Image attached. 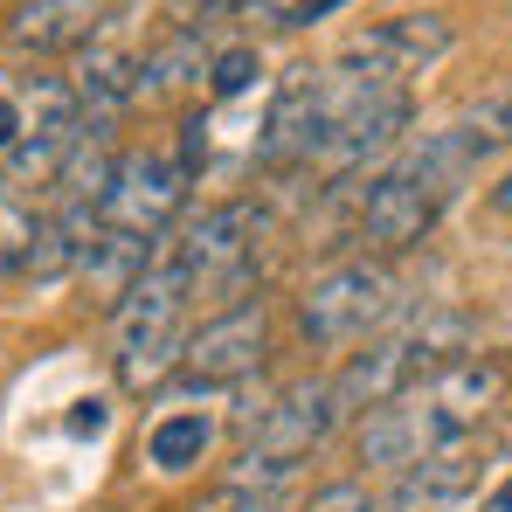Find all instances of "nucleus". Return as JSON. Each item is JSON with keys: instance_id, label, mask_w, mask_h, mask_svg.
Listing matches in <instances>:
<instances>
[{"instance_id": "f257e3e1", "label": "nucleus", "mask_w": 512, "mask_h": 512, "mask_svg": "<svg viewBox=\"0 0 512 512\" xmlns=\"http://www.w3.org/2000/svg\"><path fill=\"white\" fill-rule=\"evenodd\" d=\"M402 312V270L381 256H340L291 298V340L305 353H353Z\"/></svg>"}, {"instance_id": "f03ea898", "label": "nucleus", "mask_w": 512, "mask_h": 512, "mask_svg": "<svg viewBox=\"0 0 512 512\" xmlns=\"http://www.w3.org/2000/svg\"><path fill=\"white\" fill-rule=\"evenodd\" d=\"M409 125H416V97L409 90H388V84L333 70V132H326L319 173L326 180H360V173L388 167L409 146Z\"/></svg>"}, {"instance_id": "7ed1b4c3", "label": "nucleus", "mask_w": 512, "mask_h": 512, "mask_svg": "<svg viewBox=\"0 0 512 512\" xmlns=\"http://www.w3.org/2000/svg\"><path fill=\"white\" fill-rule=\"evenodd\" d=\"M450 201H457V194H443L436 180H423V173L395 153L388 167L367 173V194H360V208H353V256L395 263V256L423 250Z\"/></svg>"}, {"instance_id": "20e7f679", "label": "nucleus", "mask_w": 512, "mask_h": 512, "mask_svg": "<svg viewBox=\"0 0 512 512\" xmlns=\"http://www.w3.org/2000/svg\"><path fill=\"white\" fill-rule=\"evenodd\" d=\"M457 49V21L443 7H402L388 21H367L353 28L333 56V70L346 77H367V84H388V90H409L416 77H429L443 56Z\"/></svg>"}, {"instance_id": "39448f33", "label": "nucleus", "mask_w": 512, "mask_h": 512, "mask_svg": "<svg viewBox=\"0 0 512 512\" xmlns=\"http://www.w3.org/2000/svg\"><path fill=\"white\" fill-rule=\"evenodd\" d=\"M194 208V173L180 167L173 146H125L111 167V194H104V229L160 243L187 222Z\"/></svg>"}, {"instance_id": "423d86ee", "label": "nucleus", "mask_w": 512, "mask_h": 512, "mask_svg": "<svg viewBox=\"0 0 512 512\" xmlns=\"http://www.w3.org/2000/svg\"><path fill=\"white\" fill-rule=\"evenodd\" d=\"M416 167L436 180V187H464L471 173L485 167V160H499V153H512V77H499V84H485L478 97H464L436 132H423V139H409L402 146Z\"/></svg>"}, {"instance_id": "0eeeda50", "label": "nucleus", "mask_w": 512, "mask_h": 512, "mask_svg": "<svg viewBox=\"0 0 512 512\" xmlns=\"http://www.w3.org/2000/svg\"><path fill=\"white\" fill-rule=\"evenodd\" d=\"M277 353V319L263 298H236V305H215L194 333H187V353H180V381L187 388H243L263 374V360Z\"/></svg>"}, {"instance_id": "6e6552de", "label": "nucleus", "mask_w": 512, "mask_h": 512, "mask_svg": "<svg viewBox=\"0 0 512 512\" xmlns=\"http://www.w3.org/2000/svg\"><path fill=\"white\" fill-rule=\"evenodd\" d=\"M326 132H333V70L298 63V70H284V84L270 90V104H263V125H256L250 160L263 173L319 167Z\"/></svg>"}, {"instance_id": "1a4fd4ad", "label": "nucleus", "mask_w": 512, "mask_h": 512, "mask_svg": "<svg viewBox=\"0 0 512 512\" xmlns=\"http://www.w3.org/2000/svg\"><path fill=\"white\" fill-rule=\"evenodd\" d=\"M429 374H436V360H429L416 319H409V326H388V333H374L367 346H353V353L340 360V374H333L340 416H346V423H360V416H374V409L416 395Z\"/></svg>"}, {"instance_id": "9d476101", "label": "nucleus", "mask_w": 512, "mask_h": 512, "mask_svg": "<svg viewBox=\"0 0 512 512\" xmlns=\"http://www.w3.org/2000/svg\"><path fill=\"white\" fill-rule=\"evenodd\" d=\"M340 423L346 416H340V395H333V374H298L291 388H277V395L263 402V416L250 423L243 443H250V450H270V457L312 464Z\"/></svg>"}, {"instance_id": "9b49d317", "label": "nucleus", "mask_w": 512, "mask_h": 512, "mask_svg": "<svg viewBox=\"0 0 512 512\" xmlns=\"http://www.w3.org/2000/svg\"><path fill=\"white\" fill-rule=\"evenodd\" d=\"M450 436L436 429L423 395H402V402H388V409H374V416H360L353 423V464H360V478H402L409 464H423L429 450H443Z\"/></svg>"}, {"instance_id": "f8f14e48", "label": "nucleus", "mask_w": 512, "mask_h": 512, "mask_svg": "<svg viewBox=\"0 0 512 512\" xmlns=\"http://www.w3.org/2000/svg\"><path fill=\"white\" fill-rule=\"evenodd\" d=\"M416 395L429 402V416H436V429H443L450 443H457V436H478L485 416L506 409V360H492V353H464V360H450L443 374H429Z\"/></svg>"}, {"instance_id": "ddd939ff", "label": "nucleus", "mask_w": 512, "mask_h": 512, "mask_svg": "<svg viewBox=\"0 0 512 512\" xmlns=\"http://www.w3.org/2000/svg\"><path fill=\"white\" fill-rule=\"evenodd\" d=\"M70 90L84 104V125L118 132V118L139 104V56L118 49V42H84L77 49V70H70Z\"/></svg>"}, {"instance_id": "4468645a", "label": "nucleus", "mask_w": 512, "mask_h": 512, "mask_svg": "<svg viewBox=\"0 0 512 512\" xmlns=\"http://www.w3.org/2000/svg\"><path fill=\"white\" fill-rule=\"evenodd\" d=\"M208 28H167L146 56H139V104H167V97H201L208 84Z\"/></svg>"}, {"instance_id": "2eb2a0df", "label": "nucleus", "mask_w": 512, "mask_h": 512, "mask_svg": "<svg viewBox=\"0 0 512 512\" xmlns=\"http://www.w3.org/2000/svg\"><path fill=\"white\" fill-rule=\"evenodd\" d=\"M97 14H104V0H14L7 35L28 56H56V49H84Z\"/></svg>"}, {"instance_id": "dca6fc26", "label": "nucleus", "mask_w": 512, "mask_h": 512, "mask_svg": "<svg viewBox=\"0 0 512 512\" xmlns=\"http://www.w3.org/2000/svg\"><path fill=\"white\" fill-rule=\"evenodd\" d=\"M208 450H215V416L201 409H160L146 423V464L160 478H187L194 464H208Z\"/></svg>"}, {"instance_id": "f3484780", "label": "nucleus", "mask_w": 512, "mask_h": 512, "mask_svg": "<svg viewBox=\"0 0 512 512\" xmlns=\"http://www.w3.org/2000/svg\"><path fill=\"white\" fill-rule=\"evenodd\" d=\"M146 256H153V243H139V236H118V229H97V243L77 256V277L90 284V298L111 312V305H118L132 284H139Z\"/></svg>"}, {"instance_id": "a211bd4d", "label": "nucleus", "mask_w": 512, "mask_h": 512, "mask_svg": "<svg viewBox=\"0 0 512 512\" xmlns=\"http://www.w3.org/2000/svg\"><path fill=\"white\" fill-rule=\"evenodd\" d=\"M21 132H35V139H84V104H77L70 77H35L21 90Z\"/></svg>"}, {"instance_id": "6ab92c4d", "label": "nucleus", "mask_w": 512, "mask_h": 512, "mask_svg": "<svg viewBox=\"0 0 512 512\" xmlns=\"http://www.w3.org/2000/svg\"><path fill=\"white\" fill-rule=\"evenodd\" d=\"M256 84H263V49H256V42H222V49L208 56L201 97H208V104H236V97H250Z\"/></svg>"}, {"instance_id": "aec40b11", "label": "nucleus", "mask_w": 512, "mask_h": 512, "mask_svg": "<svg viewBox=\"0 0 512 512\" xmlns=\"http://www.w3.org/2000/svg\"><path fill=\"white\" fill-rule=\"evenodd\" d=\"M28 284H63V277H77V236L56 222V215H42L35 222V243H28V270H21Z\"/></svg>"}, {"instance_id": "412c9836", "label": "nucleus", "mask_w": 512, "mask_h": 512, "mask_svg": "<svg viewBox=\"0 0 512 512\" xmlns=\"http://www.w3.org/2000/svg\"><path fill=\"white\" fill-rule=\"evenodd\" d=\"M35 208L21 194H0V284H14L28 270V243H35Z\"/></svg>"}, {"instance_id": "4be33fe9", "label": "nucleus", "mask_w": 512, "mask_h": 512, "mask_svg": "<svg viewBox=\"0 0 512 512\" xmlns=\"http://www.w3.org/2000/svg\"><path fill=\"white\" fill-rule=\"evenodd\" d=\"M298 512H374V492H367V478H326Z\"/></svg>"}, {"instance_id": "5701e85b", "label": "nucleus", "mask_w": 512, "mask_h": 512, "mask_svg": "<svg viewBox=\"0 0 512 512\" xmlns=\"http://www.w3.org/2000/svg\"><path fill=\"white\" fill-rule=\"evenodd\" d=\"M160 7H167V28H208V21L243 14V0H160Z\"/></svg>"}, {"instance_id": "b1692460", "label": "nucleus", "mask_w": 512, "mask_h": 512, "mask_svg": "<svg viewBox=\"0 0 512 512\" xmlns=\"http://www.w3.org/2000/svg\"><path fill=\"white\" fill-rule=\"evenodd\" d=\"M305 7L312 0H243V21H256V28H298Z\"/></svg>"}, {"instance_id": "393cba45", "label": "nucleus", "mask_w": 512, "mask_h": 512, "mask_svg": "<svg viewBox=\"0 0 512 512\" xmlns=\"http://www.w3.org/2000/svg\"><path fill=\"white\" fill-rule=\"evenodd\" d=\"M14 139H21V97H0V160L14 153Z\"/></svg>"}, {"instance_id": "a878e982", "label": "nucleus", "mask_w": 512, "mask_h": 512, "mask_svg": "<svg viewBox=\"0 0 512 512\" xmlns=\"http://www.w3.org/2000/svg\"><path fill=\"white\" fill-rule=\"evenodd\" d=\"M485 208H492L499 222H512V160H506V173L492 180V194H485Z\"/></svg>"}, {"instance_id": "bb28decb", "label": "nucleus", "mask_w": 512, "mask_h": 512, "mask_svg": "<svg viewBox=\"0 0 512 512\" xmlns=\"http://www.w3.org/2000/svg\"><path fill=\"white\" fill-rule=\"evenodd\" d=\"M478 512H512V471L492 485V492H485V499H478Z\"/></svg>"}, {"instance_id": "cd10ccee", "label": "nucleus", "mask_w": 512, "mask_h": 512, "mask_svg": "<svg viewBox=\"0 0 512 512\" xmlns=\"http://www.w3.org/2000/svg\"><path fill=\"white\" fill-rule=\"evenodd\" d=\"M229 512H291V499H229Z\"/></svg>"}, {"instance_id": "c85d7f7f", "label": "nucleus", "mask_w": 512, "mask_h": 512, "mask_svg": "<svg viewBox=\"0 0 512 512\" xmlns=\"http://www.w3.org/2000/svg\"><path fill=\"white\" fill-rule=\"evenodd\" d=\"M333 7H346V0H312V7H305V21H298V28H312V21H326V14H333Z\"/></svg>"}, {"instance_id": "c756f323", "label": "nucleus", "mask_w": 512, "mask_h": 512, "mask_svg": "<svg viewBox=\"0 0 512 512\" xmlns=\"http://www.w3.org/2000/svg\"><path fill=\"white\" fill-rule=\"evenodd\" d=\"M499 443H506V450H512V402H506V409H499Z\"/></svg>"}]
</instances>
